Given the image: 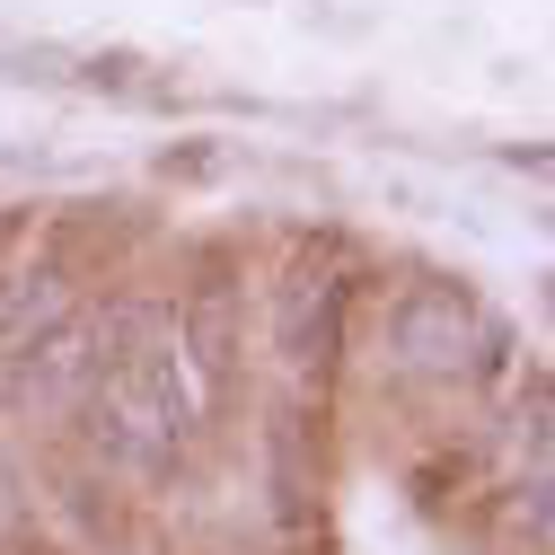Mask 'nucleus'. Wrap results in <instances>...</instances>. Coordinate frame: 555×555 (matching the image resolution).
Returning <instances> with one entry per match:
<instances>
[{
  "label": "nucleus",
  "instance_id": "2",
  "mask_svg": "<svg viewBox=\"0 0 555 555\" xmlns=\"http://www.w3.org/2000/svg\"><path fill=\"white\" fill-rule=\"evenodd\" d=\"M388 353L424 379H459L494 353V318H485L459 283H414L397 309H388Z\"/></svg>",
  "mask_w": 555,
  "mask_h": 555
},
{
  "label": "nucleus",
  "instance_id": "3",
  "mask_svg": "<svg viewBox=\"0 0 555 555\" xmlns=\"http://www.w3.org/2000/svg\"><path fill=\"white\" fill-rule=\"evenodd\" d=\"M344 309H353V283L344 273H300L283 292V362L326 379L344 362Z\"/></svg>",
  "mask_w": 555,
  "mask_h": 555
},
{
  "label": "nucleus",
  "instance_id": "4",
  "mask_svg": "<svg viewBox=\"0 0 555 555\" xmlns=\"http://www.w3.org/2000/svg\"><path fill=\"white\" fill-rule=\"evenodd\" d=\"M62 318H72V273L44 264V256H0V344L27 353Z\"/></svg>",
  "mask_w": 555,
  "mask_h": 555
},
{
  "label": "nucleus",
  "instance_id": "1",
  "mask_svg": "<svg viewBox=\"0 0 555 555\" xmlns=\"http://www.w3.org/2000/svg\"><path fill=\"white\" fill-rule=\"evenodd\" d=\"M80 414H89V441L132 467V476H159L185 433H194V388H185V362H177V335L168 318L151 309L142 326H132V344H115V353L80 379Z\"/></svg>",
  "mask_w": 555,
  "mask_h": 555
}]
</instances>
